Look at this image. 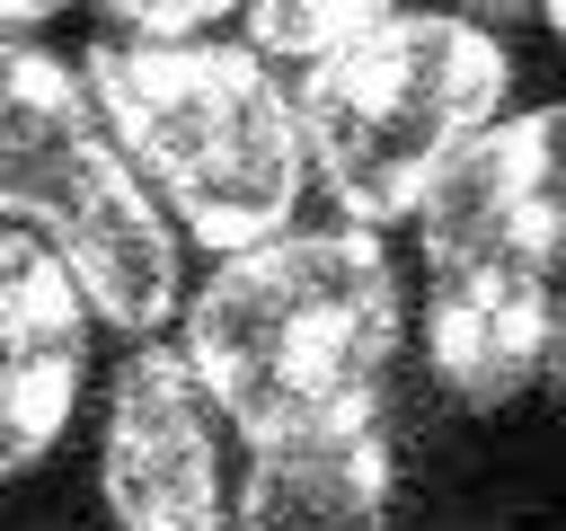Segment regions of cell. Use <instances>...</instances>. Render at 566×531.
I'll return each mask as SVG.
<instances>
[{"mask_svg":"<svg viewBox=\"0 0 566 531\" xmlns=\"http://www.w3.org/2000/svg\"><path fill=\"white\" fill-rule=\"evenodd\" d=\"M248 44L292 71L310 177L354 230L424 212L442 168L504 124L513 62L478 18L389 9V0H265Z\"/></svg>","mask_w":566,"mask_h":531,"instance_id":"6da1fadb","label":"cell"},{"mask_svg":"<svg viewBox=\"0 0 566 531\" xmlns=\"http://www.w3.org/2000/svg\"><path fill=\"white\" fill-rule=\"evenodd\" d=\"M407 292L371 230L318 221L283 230L248 257H221L186 301V372L203 381L212 416L256 442L380 425V389L398 363Z\"/></svg>","mask_w":566,"mask_h":531,"instance_id":"7a4b0ae2","label":"cell"},{"mask_svg":"<svg viewBox=\"0 0 566 531\" xmlns=\"http://www.w3.org/2000/svg\"><path fill=\"white\" fill-rule=\"evenodd\" d=\"M106 133L159 212L212 257H248L292 230L310 142L292 80L248 35H97L80 62Z\"/></svg>","mask_w":566,"mask_h":531,"instance_id":"3957f363","label":"cell"},{"mask_svg":"<svg viewBox=\"0 0 566 531\" xmlns=\"http://www.w3.org/2000/svg\"><path fill=\"white\" fill-rule=\"evenodd\" d=\"M424 354L460 407H504L548 363L566 283V97L486 124L416 212Z\"/></svg>","mask_w":566,"mask_h":531,"instance_id":"277c9868","label":"cell"},{"mask_svg":"<svg viewBox=\"0 0 566 531\" xmlns=\"http://www.w3.org/2000/svg\"><path fill=\"white\" fill-rule=\"evenodd\" d=\"M44 9H0V221L44 239L80 274L88 310L150 345V327L177 310L168 212L133 177L88 80L35 35H18Z\"/></svg>","mask_w":566,"mask_h":531,"instance_id":"5b68a950","label":"cell"},{"mask_svg":"<svg viewBox=\"0 0 566 531\" xmlns=\"http://www.w3.org/2000/svg\"><path fill=\"white\" fill-rule=\"evenodd\" d=\"M97 487L124 531H230L221 460H212V398L168 345H133L106 398Z\"/></svg>","mask_w":566,"mask_h":531,"instance_id":"8992f818","label":"cell"},{"mask_svg":"<svg viewBox=\"0 0 566 531\" xmlns=\"http://www.w3.org/2000/svg\"><path fill=\"white\" fill-rule=\"evenodd\" d=\"M80 372H88L80 274L44 239L0 230V478H27L62 442L80 407Z\"/></svg>","mask_w":566,"mask_h":531,"instance_id":"52a82bcc","label":"cell"},{"mask_svg":"<svg viewBox=\"0 0 566 531\" xmlns=\"http://www.w3.org/2000/svg\"><path fill=\"white\" fill-rule=\"evenodd\" d=\"M389 487H398L389 425L256 442L230 531H389Z\"/></svg>","mask_w":566,"mask_h":531,"instance_id":"ba28073f","label":"cell"},{"mask_svg":"<svg viewBox=\"0 0 566 531\" xmlns=\"http://www.w3.org/2000/svg\"><path fill=\"white\" fill-rule=\"evenodd\" d=\"M539 381L566 398V283H557V319H548V363H539Z\"/></svg>","mask_w":566,"mask_h":531,"instance_id":"9c48e42d","label":"cell"},{"mask_svg":"<svg viewBox=\"0 0 566 531\" xmlns=\"http://www.w3.org/2000/svg\"><path fill=\"white\" fill-rule=\"evenodd\" d=\"M548 27H566V9H548Z\"/></svg>","mask_w":566,"mask_h":531,"instance_id":"30bf717a","label":"cell"}]
</instances>
